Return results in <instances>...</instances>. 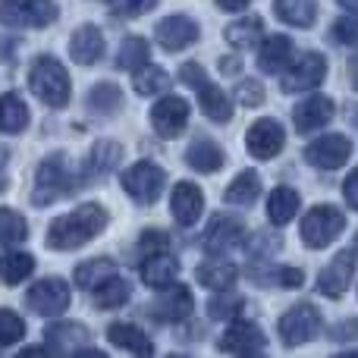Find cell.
I'll use <instances>...</instances> for the list:
<instances>
[{
	"label": "cell",
	"instance_id": "cell-40",
	"mask_svg": "<svg viewBox=\"0 0 358 358\" xmlns=\"http://www.w3.org/2000/svg\"><path fill=\"white\" fill-rule=\"evenodd\" d=\"M132 85H136L138 94H157V92H164V88L170 85V76L164 73L161 66H151V63H145L142 69H136V79H132Z\"/></svg>",
	"mask_w": 358,
	"mask_h": 358
},
{
	"label": "cell",
	"instance_id": "cell-16",
	"mask_svg": "<svg viewBox=\"0 0 358 358\" xmlns=\"http://www.w3.org/2000/svg\"><path fill=\"white\" fill-rule=\"evenodd\" d=\"M352 273H355V252H340L321 271L317 289H321L327 299H340L343 292L349 289V283H352Z\"/></svg>",
	"mask_w": 358,
	"mask_h": 358
},
{
	"label": "cell",
	"instance_id": "cell-9",
	"mask_svg": "<svg viewBox=\"0 0 358 358\" xmlns=\"http://www.w3.org/2000/svg\"><path fill=\"white\" fill-rule=\"evenodd\" d=\"M25 302H29V308L38 311V315H63V311L69 308V302H73V292H69L66 280L48 277L31 286Z\"/></svg>",
	"mask_w": 358,
	"mask_h": 358
},
{
	"label": "cell",
	"instance_id": "cell-6",
	"mask_svg": "<svg viewBox=\"0 0 358 358\" xmlns=\"http://www.w3.org/2000/svg\"><path fill=\"white\" fill-rule=\"evenodd\" d=\"M346 229V214L334 204H317L302 217V239L308 248H324Z\"/></svg>",
	"mask_w": 358,
	"mask_h": 358
},
{
	"label": "cell",
	"instance_id": "cell-1",
	"mask_svg": "<svg viewBox=\"0 0 358 358\" xmlns=\"http://www.w3.org/2000/svg\"><path fill=\"white\" fill-rule=\"evenodd\" d=\"M107 227V210L101 204H82L73 214L57 217L48 227V245L54 252H76Z\"/></svg>",
	"mask_w": 358,
	"mask_h": 358
},
{
	"label": "cell",
	"instance_id": "cell-35",
	"mask_svg": "<svg viewBox=\"0 0 358 358\" xmlns=\"http://www.w3.org/2000/svg\"><path fill=\"white\" fill-rule=\"evenodd\" d=\"M145 63H151L148 41H145V38H138V35H129L123 44H120V50H117V66L136 73V69H142Z\"/></svg>",
	"mask_w": 358,
	"mask_h": 358
},
{
	"label": "cell",
	"instance_id": "cell-11",
	"mask_svg": "<svg viewBox=\"0 0 358 358\" xmlns=\"http://www.w3.org/2000/svg\"><path fill=\"white\" fill-rule=\"evenodd\" d=\"M242 236H245V227H242L236 217L229 214H217L214 220L208 223V229H204L201 236V248L208 255H223L229 252V248H236L242 242Z\"/></svg>",
	"mask_w": 358,
	"mask_h": 358
},
{
	"label": "cell",
	"instance_id": "cell-28",
	"mask_svg": "<svg viewBox=\"0 0 358 358\" xmlns=\"http://www.w3.org/2000/svg\"><path fill=\"white\" fill-rule=\"evenodd\" d=\"M292 60V41L286 35H271L258 50V66L264 73H280Z\"/></svg>",
	"mask_w": 358,
	"mask_h": 358
},
{
	"label": "cell",
	"instance_id": "cell-26",
	"mask_svg": "<svg viewBox=\"0 0 358 358\" xmlns=\"http://www.w3.org/2000/svg\"><path fill=\"white\" fill-rule=\"evenodd\" d=\"M273 13L280 22L296 25V29H308L317 19V3L315 0H273Z\"/></svg>",
	"mask_w": 358,
	"mask_h": 358
},
{
	"label": "cell",
	"instance_id": "cell-38",
	"mask_svg": "<svg viewBox=\"0 0 358 358\" xmlns=\"http://www.w3.org/2000/svg\"><path fill=\"white\" fill-rule=\"evenodd\" d=\"M29 236V223L22 214L10 208H0V245H16Z\"/></svg>",
	"mask_w": 358,
	"mask_h": 358
},
{
	"label": "cell",
	"instance_id": "cell-10",
	"mask_svg": "<svg viewBox=\"0 0 358 358\" xmlns=\"http://www.w3.org/2000/svg\"><path fill=\"white\" fill-rule=\"evenodd\" d=\"M245 145H248V155L252 157L271 161V157H277L280 151H283L286 132L273 117H264V120H258V123H252V129H248V136H245Z\"/></svg>",
	"mask_w": 358,
	"mask_h": 358
},
{
	"label": "cell",
	"instance_id": "cell-39",
	"mask_svg": "<svg viewBox=\"0 0 358 358\" xmlns=\"http://www.w3.org/2000/svg\"><path fill=\"white\" fill-rule=\"evenodd\" d=\"M242 308H245V302L229 289H217V296H210V302H208V315L214 317V321H229V317H236Z\"/></svg>",
	"mask_w": 358,
	"mask_h": 358
},
{
	"label": "cell",
	"instance_id": "cell-15",
	"mask_svg": "<svg viewBox=\"0 0 358 358\" xmlns=\"http://www.w3.org/2000/svg\"><path fill=\"white\" fill-rule=\"evenodd\" d=\"M327 76V60L321 54H305L299 57V63L283 76V92H308V88H317Z\"/></svg>",
	"mask_w": 358,
	"mask_h": 358
},
{
	"label": "cell",
	"instance_id": "cell-42",
	"mask_svg": "<svg viewBox=\"0 0 358 358\" xmlns=\"http://www.w3.org/2000/svg\"><path fill=\"white\" fill-rule=\"evenodd\" d=\"M25 336V321L10 308H0V346H13Z\"/></svg>",
	"mask_w": 358,
	"mask_h": 358
},
{
	"label": "cell",
	"instance_id": "cell-43",
	"mask_svg": "<svg viewBox=\"0 0 358 358\" xmlns=\"http://www.w3.org/2000/svg\"><path fill=\"white\" fill-rule=\"evenodd\" d=\"M334 41L336 44H346V48H358V16H343V19H336L334 22Z\"/></svg>",
	"mask_w": 358,
	"mask_h": 358
},
{
	"label": "cell",
	"instance_id": "cell-46",
	"mask_svg": "<svg viewBox=\"0 0 358 358\" xmlns=\"http://www.w3.org/2000/svg\"><path fill=\"white\" fill-rule=\"evenodd\" d=\"M142 245H145V252H164V248L170 245V236L167 233H157V229H151V233H145L142 236Z\"/></svg>",
	"mask_w": 358,
	"mask_h": 358
},
{
	"label": "cell",
	"instance_id": "cell-20",
	"mask_svg": "<svg viewBox=\"0 0 358 358\" xmlns=\"http://www.w3.org/2000/svg\"><path fill=\"white\" fill-rule=\"evenodd\" d=\"M330 120H334V101L324 98V94H311L292 110V123H296L299 132H315L321 126H327Z\"/></svg>",
	"mask_w": 358,
	"mask_h": 358
},
{
	"label": "cell",
	"instance_id": "cell-34",
	"mask_svg": "<svg viewBox=\"0 0 358 358\" xmlns=\"http://www.w3.org/2000/svg\"><path fill=\"white\" fill-rule=\"evenodd\" d=\"M223 35H227V41L233 48L245 50V48H255L258 38H264V22H261V16H242L236 22H229Z\"/></svg>",
	"mask_w": 358,
	"mask_h": 358
},
{
	"label": "cell",
	"instance_id": "cell-21",
	"mask_svg": "<svg viewBox=\"0 0 358 358\" xmlns=\"http://www.w3.org/2000/svg\"><path fill=\"white\" fill-rule=\"evenodd\" d=\"M69 57L82 66H92L104 57V35H101L98 25H82V29L73 31L69 38Z\"/></svg>",
	"mask_w": 358,
	"mask_h": 358
},
{
	"label": "cell",
	"instance_id": "cell-52",
	"mask_svg": "<svg viewBox=\"0 0 358 358\" xmlns=\"http://www.w3.org/2000/svg\"><path fill=\"white\" fill-rule=\"evenodd\" d=\"M340 3H343V6H349V10H355V6H358V0H340Z\"/></svg>",
	"mask_w": 358,
	"mask_h": 358
},
{
	"label": "cell",
	"instance_id": "cell-27",
	"mask_svg": "<svg viewBox=\"0 0 358 358\" xmlns=\"http://www.w3.org/2000/svg\"><path fill=\"white\" fill-rule=\"evenodd\" d=\"M185 161H189V167H195L198 173H217V170L223 167V161H227V155H223V148H217L214 142H208V138H195V142L189 145V151H185Z\"/></svg>",
	"mask_w": 358,
	"mask_h": 358
},
{
	"label": "cell",
	"instance_id": "cell-8",
	"mask_svg": "<svg viewBox=\"0 0 358 358\" xmlns=\"http://www.w3.org/2000/svg\"><path fill=\"white\" fill-rule=\"evenodd\" d=\"M317 330H321V311L308 302L296 305L280 317V340L286 346H302V343L315 340Z\"/></svg>",
	"mask_w": 358,
	"mask_h": 358
},
{
	"label": "cell",
	"instance_id": "cell-47",
	"mask_svg": "<svg viewBox=\"0 0 358 358\" xmlns=\"http://www.w3.org/2000/svg\"><path fill=\"white\" fill-rule=\"evenodd\" d=\"M343 195H346L349 208L358 210V170H352V173L346 176V182H343Z\"/></svg>",
	"mask_w": 358,
	"mask_h": 358
},
{
	"label": "cell",
	"instance_id": "cell-45",
	"mask_svg": "<svg viewBox=\"0 0 358 358\" xmlns=\"http://www.w3.org/2000/svg\"><path fill=\"white\" fill-rule=\"evenodd\" d=\"M271 280H273V283H280V286H286V289H296V286H302L305 273L296 271V267H280V271L273 273Z\"/></svg>",
	"mask_w": 358,
	"mask_h": 358
},
{
	"label": "cell",
	"instance_id": "cell-14",
	"mask_svg": "<svg viewBox=\"0 0 358 358\" xmlns=\"http://www.w3.org/2000/svg\"><path fill=\"white\" fill-rule=\"evenodd\" d=\"M352 155V142L346 136H324L317 142H311L305 148V161L315 164V167H324V170H336L349 161Z\"/></svg>",
	"mask_w": 358,
	"mask_h": 358
},
{
	"label": "cell",
	"instance_id": "cell-3",
	"mask_svg": "<svg viewBox=\"0 0 358 358\" xmlns=\"http://www.w3.org/2000/svg\"><path fill=\"white\" fill-rule=\"evenodd\" d=\"M29 88L48 107H63L69 101V76L57 57H38L29 73Z\"/></svg>",
	"mask_w": 358,
	"mask_h": 358
},
{
	"label": "cell",
	"instance_id": "cell-29",
	"mask_svg": "<svg viewBox=\"0 0 358 358\" xmlns=\"http://www.w3.org/2000/svg\"><path fill=\"white\" fill-rule=\"evenodd\" d=\"M258 195H261V176L255 173V170H242V173L227 185V192H223L227 204H236V208H248V204H255Z\"/></svg>",
	"mask_w": 358,
	"mask_h": 358
},
{
	"label": "cell",
	"instance_id": "cell-44",
	"mask_svg": "<svg viewBox=\"0 0 358 358\" xmlns=\"http://www.w3.org/2000/svg\"><path fill=\"white\" fill-rule=\"evenodd\" d=\"M239 101L242 104H261V101H264V88H261V82H255V79H242L239 82Z\"/></svg>",
	"mask_w": 358,
	"mask_h": 358
},
{
	"label": "cell",
	"instance_id": "cell-12",
	"mask_svg": "<svg viewBox=\"0 0 358 358\" xmlns=\"http://www.w3.org/2000/svg\"><path fill=\"white\" fill-rule=\"evenodd\" d=\"M151 126L157 129V136L164 138H176L179 132L189 126V104L176 94H167L161 98L155 107H151Z\"/></svg>",
	"mask_w": 358,
	"mask_h": 358
},
{
	"label": "cell",
	"instance_id": "cell-32",
	"mask_svg": "<svg viewBox=\"0 0 358 358\" xmlns=\"http://www.w3.org/2000/svg\"><path fill=\"white\" fill-rule=\"evenodd\" d=\"M29 126V107L19 94H0V132L16 136Z\"/></svg>",
	"mask_w": 358,
	"mask_h": 358
},
{
	"label": "cell",
	"instance_id": "cell-33",
	"mask_svg": "<svg viewBox=\"0 0 358 358\" xmlns=\"http://www.w3.org/2000/svg\"><path fill=\"white\" fill-rule=\"evenodd\" d=\"M236 277H239V271L229 261H204L195 271V280L208 289H229L236 283Z\"/></svg>",
	"mask_w": 358,
	"mask_h": 358
},
{
	"label": "cell",
	"instance_id": "cell-17",
	"mask_svg": "<svg viewBox=\"0 0 358 358\" xmlns=\"http://www.w3.org/2000/svg\"><path fill=\"white\" fill-rule=\"evenodd\" d=\"M155 35L164 50H182L198 41V22L189 16H167L157 22Z\"/></svg>",
	"mask_w": 358,
	"mask_h": 358
},
{
	"label": "cell",
	"instance_id": "cell-36",
	"mask_svg": "<svg viewBox=\"0 0 358 358\" xmlns=\"http://www.w3.org/2000/svg\"><path fill=\"white\" fill-rule=\"evenodd\" d=\"M31 271H35V258L25 252H6L0 255V280L10 286L22 283L25 277H31Z\"/></svg>",
	"mask_w": 358,
	"mask_h": 358
},
{
	"label": "cell",
	"instance_id": "cell-5",
	"mask_svg": "<svg viewBox=\"0 0 358 358\" xmlns=\"http://www.w3.org/2000/svg\"><path fill=\"white\" fill-rule=\"evenodd\" d=\"M54 19V0H0V25H10V29H44Z\"/></svg>",
	"mask_w": 358,
	"mask_h": 358
},
{
	"label": "cell",
	"instance_id": "cell-51",
	"mask_svg": "<svg viewBox=\"0 0 358 358\" xmlns=\"http://www.w3.org/2000/svg\"><path fill=\"white\" fill-rule=\"evenodd\" d=\"M223 73H236V63H239V60H233V57H223Z\"/></svg>",
	"mask_w": 358,
	"mask_h": 358
},
{
	"label": "cell",
	"instance_id": "cell-2",
	"mask_svg": "<svg viewBox=\"0 0 358 358\" xmlns=\"http://www.w3.org/2000/svg\"><path fill=\"white\" fill-rule=\"evenodd\" d=\"M76 192V179L66 167L63 155H50L38 164L35 170V192H31V204H54L60 198L73 195Z\"/></svg>",
	"mask_w": 358,
	"mask_h": 358
},
{
	"label": "cell",
	"instance_id": "cell-7",
	"mask_svg": "<svg viewBox=\"0 0 358 358\" xmlns=\"http://www.w3.org/2000/svg\"><path fill=\"white\" fill-rule=\"evenodd\" d=\"M120 182H123L126 195H129L132 201H138V204H155L157 198H161L164 185H167V173H164L157 164L142 161V164H132V167L123 173V179H120Z\"/></svg>",
	"mask_w": 358,
	"mask_h": 358
},
{
	"label": "cell",
	"instance_id": "cell-25",
	"mask_svg": "<svg viewBox=\"0 0 358 358\" xmlns=\"http://www.w3.org/2000/svg\"><path fill=\"white\" fill-rule=\"evenodd\" d=\"M120 157H123V148H120L117 142H110V138L98 142L92 151H88L85 179H101V176H107V173H110V170L120 164Z\"/></svg>",
	"mask_w": 358,
	"mask_h": 358
},
{
	"label": "cell",
	"instance_id": "cell-31",
	"mask_svg": "<svg viewBox=\"0 0 358 358\" xmlns=\"http://www.w3.org/2000/svg\"><path fill=\"white\" fill-rule=\"evenodd\" d=\"M129 296H132V286L120 273H110L104 283H98L92 289V299L98 308H120V305L129 302Z\"/></svg>",
	"mask_w": 358,
	"mask_h": 358
},
{
	"label": "cell",
	"instance_id": "cell-54",
	"mask_svg": "<svg viewBox=\"0 0 358 358\" xmlns=\"http://www.w3.org/2000/svg\"><path fill=\"white\" fill-rule=\"evenodd\" d=\"M355 255H358V236H355Z\"/></svg>",
	"mask_w": 358,
	"mask_h": 358
},
{
	"label": "cell",
	"instance_id": "cell-50",
	"mask_svg": "<svg viewBox=\"0 0 358 358\" xmlns=\"http://www.w3.org/2000/svg\"><path fill=\"white\" fill-rule=\"evenodd\" d=\"M349 79H352V85L358 88V57L355 60H349Z\"/></svg>",
	"mask_w": 358,
	"mask_h": 358
},
{
	"label": "cell",
	"instance_id": "cell-24",
	"mask_svg": "<svg viewBox=\"0 0 358 358\" xmlns=\"http://www.w3.org/2000/svg\"><path fill=\"white\" fill-rule=\"evenodd\" d=\"M299 204H302V198H299L296 189L277 185V189L271 192V198H267V217H271V223H277V227H286V223L299 214Z\"/></svg>",
	"mask_w": 358,
	"mask_h": 358
},
{
	"label": "cell",
	"instance_id": "cell-37",
	"mask_svg": "<svg viewBox=\"0 0 358 358\" xmlns=\"http://www.w3.org/2000/svg\"><path fill=\"white\" fill-rule=\"evenodd\" d=\"M110 273H117V267H113L110 258H94V261H82L79 267H76V283L82 286V289L92 292L98 283H104Z\"/></svg>",
	"mask_w": 358,
	"mask_h": 358
},
{
	"label": "cell",
	"instance_id": "cell-53",
	"mask_svg": "<svg viewBox=\"0 0 358 358\" xmlns=\"http://www.w3.org/2000/svg\"><path fill=\"white\" fill-rule=\"evenodd\" d=\"M3 185H6V176H0V192H3Z\"/></svg>",
	"mask_w": 358,
	"mask_h": 358
},
{
	"label": "cell",
	"instance_id": "cell-23",
	"mask_svg": "<svg viewBox=\"0 0 358 358\" xmlns=\"http://www.w3.org/2000/svg\"><path fill=\"white\" fill-rule=\"evenodd\" d=\"M107 336H110L113 346L126 349V352H132V355H155L151 340L145 336L142 327H136V324H110V327H107Z\"/></svg>",
	"mask_w": 358,
	"mask_h": 358
},
{
	"label": "cell",
	"instance_id": "cell-19",
	"mask_svg": "<svg viewBox=\"0 0 358 358\" xmlns=\"http://www.w3.org/2000/svg\"><path fill=\"white\" fill-rule=\"evenodd\" d=\"M138 273H142V283L148 286V289H161L164 292L167 286L176 283L179 264H176V258H170L167 252H151L148 258L142 261Z\"/></svg>",
	"mask_w": 358,
	"mask_h": 358
},
{
	"label": "cell",
	"instance_id": "cell-22",
	"mask_svg": "<svg viewBox=\"0 0 358 358\" xmlns=\"http://www.w3.org/2000/svg\"><path fill=\"white\" fill-rule=\"evenodd\" d=\"M192 292L185 289V286H167V292H164L161 299H157L155 305H151V315L157 317V321H170V324H176V321H185V317L192 315Z\"/></svg>",
	"mask_w": 358,
	"mask_h": 358
},
{
	"label": "cell",
	"instance_id": "cell-4",
	"mask_svg": "<svg viewBox=\"0 0 358 358\" xmlns=\"http://www.w3.org/2000/svg\"><path fill=\"white\" fill-rule=\"evenodd\" d=\"M179 79L198 92V104H201V110L208 113V120H214V123H229L233 104H229V98L214 85V82H208V76H204V69L198 66V63H185V66L179 69Z\"/></svg>",
	"mask_w": 358,
	"mask_h": 358
},
{
	"label": "cell",
	"instance_id": "cell-48",
	"mask_svg": "<svg viewBox=\"0 0 358 358\" xmlns=\"http://www.w3.org/2000/svg\"><path fill=\"white\" fill-rule=\"evenodd\" d=\"M157 0H123V13L126 16H138V13H148L155 10Z\"/></svg>",
	"mask_w": 358,
	"mask_h": 358
},
{
	"label": "cell",
	"instance_id": "cell-13",
	"mask_svg": "<svg viewBox=\"0 0 358 358\" xmlns=\"http://www.w3.org/2000/svg\"><path fill=\"white\" fill-rule=\"evenodd\" d=\"M264 346H267L264 334L248 321L233 324V327L217 340V349H220V352H229V355H261Z\"/></svg>",
	"mask_w": 358,
	"mask_h": 358
},
{
	"label": "cell",
	"instance_id": "cell-49",
	"mask_svg": "<svg viewBox=\"0 0 358 358\" xmlns=\"http://www.w3.org/2000/svg\"><path fill=\"white\" fill-rule=\"evenodd\" d=\"M217 3H220L227 13H239V10H245L252 0H217Z\"/></svg>",
	"mask_w": 358,
	"mask_h": 358
},
{
	"label": "cell",
	"instance_id": "cell-30",
	"mask_svg": "<svg viewBox=\"0 0 358 358\" xmlns=\"http://www.w3.org/2000/svg\"><path fill=\"white\" fill-rule=\"evenodd\" d=\"M44 336H48V346L54 349V352H69V346H79V343L92 340V334H88L82 324H76V321L50 324V327L44 330Z\"/></svg>",
	"mask_w": 358,
	"mask_h": 358
},
{
	"label": "cell",
	"instance_id": "cell-41",
	"mask_svg": "<svg viewBox=\"0 0 358 358\" xmlns=\"http://www.w3.org/2000/svg\"><path fill=\"white\" fill-rule=\"evenodd\" d=\"M120 104H123V94H120V88L110 85V82H101V85H94L92 92H88V107L98 113H110V110H117Z\"/></svg>",
	"mask_w": 358,
	"mask_h": 358
},
{
	"label": "cell",
	"instance_id": "cell-18",
	"mask_svg": "<svg viewBox=\"0 0 358 358\" xmlns=\"http://www.w3.org/2000/svg\"><path fill=\"white\" fill-rule=\"evenodd\" d=\"M170 210H173L179 227H192V223L201 217V210H204L201 189H198L195 182H185V179L182 182H176L173 195H170Z\"/></svg>",
	"mask_w": 358,
	"mask_h": 358
}]
</instances>
